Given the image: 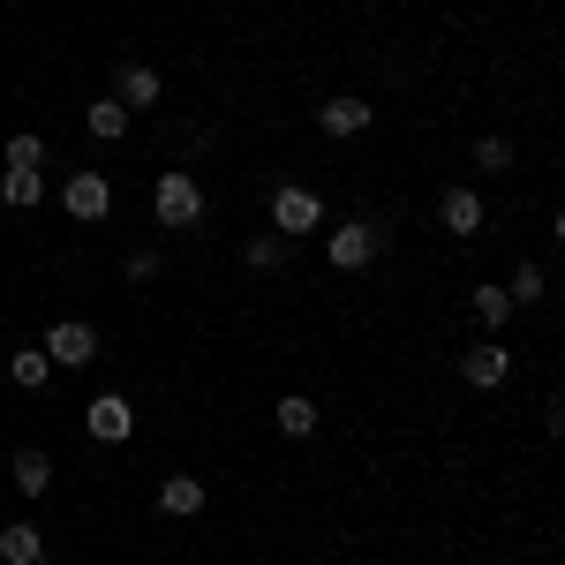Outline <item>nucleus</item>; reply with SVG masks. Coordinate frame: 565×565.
Instances as JSON below:
<instances>
[{
    "label": "nucleus",
    "mask_w": 565,
    "mask_h": 565,
    "mask_svg": "<svg viewBox=\"0 0 565 565\" xmlns=\"http://www.w3.org/2000/svg\"><path fill=\"white\" fill-rule=\"evenodd\" d=\"M377 218H348V226H332V242H324V257H332V271H362V264L377 257Z\"/></svg>",
    "instance_id": "nucleus-3"
},
{
    "label": "nucleus",
    "mask_w": 565,
    "mask_h": 565,
    "mask_svg": "<svg viewBox=\"0 0 565 565\" xmlns=\"http://www.w3.org/2000/svg\"><path fill=\"white\" fill-rule=\"evenodd\" d=\"M159 513H167V521H196V513H204V482L196 476H167L159 482Z\"/></svg>",
    "instance_id": "nucleus-8"
},
{
    "label": "nucleus",
    "mask_w": 565,
    "mask_h": 565,
    "mask_svg": "<svg viewBox=\"0 0 565 565\" xmlns=\"http://www.w3.org/2000/svg\"><path fill=\"white\" fill-rule=\"evenodd\" d=\"M279 430H287V437H309V430H317V399L287 392V399H279Z\"/></svg>",
    "instance_id": "nucleus-16"
},
{
    "label": "nucleus",
    "mask_w": 565,
    "mask_h": 565,
    "mask_svg": "<svg viewBox=\"0 0 565 565\" xmlns=\"http://www.w3.org/2000/svg\"><path fill=\"white\" fill-rule=\"evenodd\" d=\"M39 196H45V174H39V167H8V174H0V204H15V212H31Z\"/></svg>",
    "instance_id": "nucleus-13"
},
{
    "label": "nucleus",
    "mask_w": 565,
    "mask_h": 565,
    "mask_svg": "<svg viewBox=\"0 0 565 565\" xmlns=\"http://www.w3.org/2000/svg\"><path fill=\"white\" fill-rule=\"evenodd\" d=\"M505 370H513V354H505V348H468V354H460V377L482 385V392L505 385Z\"/></svg>",
    "instance_id": "nucleus-10"
},
{
    "label": "nucleus",
    "mask_w": 565,
    "mask_h": 565,
    "mask_svg": "<svg viewBox=\"0 0 565 565\" xmlns=\"http://www.w3.org/2000/svg\"><path fill=\"white\" fill-rule=\"evenodd\" d=\"M151 212H159V226H196V218H204V189H196V174L167 167L159 189H151Z\"/></svg>",
    "instance_id": "nucleus-1"
},
{
    "label": "nucleus",
    "mask_w": 565,
    "mask_h": 565,
    "mask_svg": "<svg viewBox=\"0 0 565 565\" xmlns=\"http://www.w3.org/2000/svg\"><path fill=\"white\" fill-rule=\"evenodd\" d=\"M437 218H445V226H452V234L468 242V234H482V196H476V189H445Z\"/></svg>",
    "instance_id": "nucleus-9"
},
{
    "label": "nucleus",
    "mask_w": 565,
    "mask_h": 565,
    "mask_svg": "<svg viewBox=\"0 0 565 565\" xmlns=\"http://www.w3.org/2000/svg\"><path fill=\"white\" fill-rule=\"evenodd\" d=\"M505 295H513V309H521V302H543V295H551V279H543V264H521V271L505 279Z\"/></svg>",
    "instance_id": "nucleus-18"
},
{
    "label": "nucleus",
    "mask_w": 565,
    "mask_h": 565,
    "mask_svg": "<svg viewBox=\"0 0 565 565\" xmlns=\"http://www.w3.org/2000/svg\"><path fill=\"white\" fill-rule=\"evenodd\" d=\"M61 204H68V218H76V226H98V218L114 212V181L98 174V167H84V174H68Z\"/></svg>",
    "instance_id": "nucleus-2"
},
{
    "label": "nucleus",
    "mask_w": 565,
    "mask_h": 565,
    "mask_svg": "<svg viewBox=\"0 0 565 565\" xmlns=\"http://www.w3.org/2000/svg\"><path fill=\"white\" fill-rule=\"evenodd\" d=\"M0 558L8 565H45V535L39 527H0Z\"/></svg>",
    "instance_id": "nucleus-15"
},
{
    "label": "nucleus",
    "mask_w": 565,
    "mask_h": 565,
    "mask_svg": "<svg viewBox=\"0 0 565 565\" xmlns=\"http://www.w3.org/2000/svg\"><path fill=\"white\" fill-rule=\"evenodd\" d=\"M84 430L98 437V445H121V437L136 430V407L121 399V392H98V399L84 407Z\"/></svg>",
    "instance_id": "nucleus-5"
},
{
    "label": "nucleus",
    "mask_w": 565,
    "mask_h": 565,
    "mask_svg": "<svg viewBox=\"0 0 565 565\" xmlns=\"http://www.w3.org/2000/svg\"><path fill=\"white\" fill-rule=\"evenodd\" d=\"M8 377H15L23 392H45V385H53V362H45V348H15V354H8Z\"/></svg>",
    "instance_id": "nucleus-14"
},
{
    "label": "nucleus",
    "mask_w": 565,
    "mask_h": 565,
    "mask_svg": "<svg viewBox=\"0 0 565 565\" xmlns=\"http://www.w3.org/2000/svg\"><path fill=\"white\" fill-rule=\"evenodd\" d=\"M8 167H45V143H39L31 129H23V136H8Z\"/></svg>",
    "instance_id": "nucleus-21"
},
{
    "label": "nucleus",
    "mask_w": 565,
    "mask_h": 565,
    "mask_svg": "<svg viewBox=\"0 0 565 565\" xmlns=\"http://www.w3.org/2000/svg\"><path fill=\"white\" fill-rule=\"evenodd\" d=\"M121 106H129V114H151V106H159V68L121 61Z\"/></svg>",
    "instance_id": "nucleus-11"
},
{
    "label": "nucleus",
    "mask_w": 565,
    "mask_h": 565,
    "mask_svg": "<svg viewBox=\"0 0 565 565\" xmlns=\"http://www.w3.org/2000/svg\"><path fill=\"white\" fill-rule=\"evenodd\" d=\"M279 242H287V234H257V242H249V264L271 271V264H279Z\"/></svg>",
    "instance_id": "nucleus-22"
},
{
    "label": "nucleus",
    "mask_w": 565,
    "mask_h": 565,
    "mask_svg": "<svg viewBox=\"0 0 565 565\" xmlns=\"http://www.w3.org/2000/svg\"><path fill=\"white\" fill-rule=\"evenodd\" d=\"M476 317L490 324V332H498V324L513 317V295H505V287H476Z\"/></svg>",
    "instance_id": "nucleus-19"
},
{
    "label": "nucleus",
    "mask_w": 565,
    "mask_h": 565,
    "mask_svg": "<svg viewBox=\"0 0 565 565\" xmlns=\"http://www.w3.org/2000/svg\"><path fill=\"white\" fill-rule=\"evenodd\" d=\"M84 129L98 136V143H121V136H129V106H121V98H98V106H84Z\"/></svg>",
    "instance_id": "nucleus-12"
},
{
    "label": "nucleus",
    "mask_w": 565,
    "mask_h": 565,
    "mask_svg": "<svg viewBox=\"0 0 565 565\" xmlns=\"http://www.w3.org/2000/svg\"><path fill=\"white\" fill-rule=\"evenodd\" d=\"M45 482H53V460H45V452H15V490H23V498H39Z\"/></svg>",
    "instance_id": "nucleus-17"
},
{
    "label": "nucleus",
    "mask_w": 565,
    "mask_h": 565,
    "mask_svg": "<svg viewBox=\"0 0 565 565\" xmlns=\"http://www.w3.org/2000/svg\"><path fill=\"white\" fill-rule=\"evenodd\" d=\"M476 167H482V174H505V167H513V143H505V136H482V143H476Z\"/></svg>",
    "instance_id": "nucleus-20"
},
{
    "label": "nucleus",
    "mask_w": 565,
    "mask_h": 565,
    "mask_svg": "<svg viewBox=\"0 0 565 565\" xmlns=\"http://www.w3.org/2000/svg\"><path fill=\"white\" fill-rule=\"evenodd\" d=\"M39 348H45V362H53V370H84L90 354H98V332H90L84 317H61V324L45 332Z\"/></svg>",
    "instance_id": "nucleus-4"
},
{
    "label": "nucleus",
    "mask_w": 565,
    "mask_h": 565,
    "mask_svg": "<svg viewBox=\"0 0 565 565\" xmlns=\"http://www.w3.org/2000/svg\"><path fill=\"white\" fill-rule=\"evenodd\" d=\"M271 226L295 242V234H309V226H324V204H317L309 189H279V196H271Z\"/></svg>",
    "instance_id": "nucleus-6"
},
{
    "label": "nucleus",
    "mask_w": 565,
    "mask_h": 565,
    "mask_svg": "<svg viewBox=\"0 0 565 565\" xmlns=\"http://www.w3.org/2000/svg\"><path fill=\"white\" fill-rule=\"evenodd\" d=\"M377 121V106H362V98H332V106H317V129L324 136H362Z\"/></svg>",
    "instance_id": "nucleus-7"
}]
</instances>
